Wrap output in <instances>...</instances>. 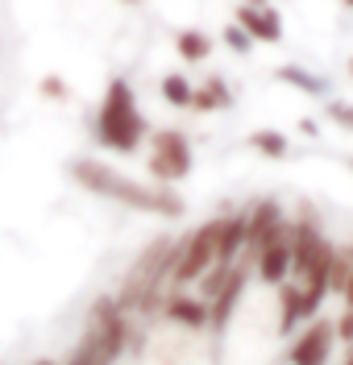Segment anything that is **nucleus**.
Here are the masks:
<instances>
[{"instance_id":"18","label":"nucleus","mask_w":353,"mask_h":365,"mask_svg":"<svg viewBox=\"0 0 353 365\" xmlns=\"http://www.w3.org/2000/svg\"><path fill=\"white\" fill-rule=\"evenodd\" d=\"M38 96L50 100V104H71V83L63 79V75H54V71H50V75L38 79Z\"/></svg>"},{"instance_id":"27","label":"nucleus","mask_w":353,"mask_h":365,"mask_svg":"<svg viewBox=\"0 0 353 365\" xmlns=\"http://www.w3.org/2000/svg\"><path fill=\"white\" fill-rule=\"evenodd\" d=\"M345 170H349V175H353V158H345Z\"/></svg>"},{"instance_id":"1","label":"nucleus","mask_w":353,"mask_h":365,"mask_svg":"<svg viewBox=\"0 0 353 365\" xmlns=\"http://www.w3.org/2000/svg\"><path fill=\"white\" fill-rule=\"evenodd\" d=\"M67 179L88 191L96 200H108V204H121L129 212H141V216H158V220H179L188 212V200L179 195V187H163V182H145L138 175H125L121 166L96 158V154H75L67 162Z\"/></svg>"},{"instance_id":"23","label":"nucleus","mask_w":353,"mask_h":365,"mask_svg":"<svg viewBox=\"0 0 353 365\" xmlns=\"http://www.w3.org/2000/svg\"><path fill=\"white\" fill-rule=\"evenodd\" d=\"M337 365H353V344H345V349H341V361Z\"/></svg>"},{"instance_id":"3","label":"nucleus","mask_w":353,"mask_h":365,"mask_svg":"<svg viewBox=\"0 0 353 365\" xmlns=\"http://www.w3.org/2000/svg\"><path fill=\"white\" fill-rule=\"evenodd\" d=\"M175 253H179V237H154L150 245L138 250V257L129 262V270L121 274V287L113 291V295H117V303L138 319V324L158 316L166 291H170Z\"/></svg>"},{"instance_id":"5","label":"nucleus","mask_w":353,"mask_h":365,"mask_svg":"<svg viewBox=\"0 0 353 365\" xmlns=\"http://www.w3.org/2000/svg\"><path fill=\"white\" fill-rule=\"evenodd\" d=\"M92 137L104 145V150H117V154H138L150 141V120L138 104V88L125 79V75H113L104 83V96L96 104L92 116Z\"/></svg>"},{"instance_id":"15","label":"nucleus","mask_w":353,"mask_h":365,"mask_svg":"<svg viewBox=\"0 0 353 365\" xmlns=\"http://www.w3.org/2000/svg\"><path fill=\"white\" fill-rule=\"evenodd\" d=\"M158 96L175 113H191V104H195V79H188L183 71H166L163 79H158Z\"/></svg>"},{"instance_id":"2","label":"nucleus","mask_w":353,"mask_h":365,"mask_svg":"<svg viewBox=\"0 0 353 365\" xmlns=\"http://www.w3.org/2000/svg\"><path fill=\"white\" fill-rule=\"evenodd\" d=\"M220 336L208 328H183L170 319H145L129 349V365H220Z\"/></svg>"},{"instance_id":"9","label":"nucleus","mask_w":353,"mask_h":365,"mask_svg":"<svg viewBox=\"0 0 353 365\" xmlns=\"http://www.w3.org/2000/svg\"><path fill=\"white\" fill-rule=\"evenodd\" d=\"M287 220H291V216H287V207H282L275 195H262L254 204H245V257L258 250L275 228L287 225Z\"/></svg>"},{"instance_id":"26","label":"nucleus","mask_w":353,"mask_h":365,"mask_svg":"<svg viewBox=\"0 0 353 365\" xmlns=\"http://www.w3.org/2000/svg\"><path fill=\"white\" fill-rule=\"evenodd\" d=\"M337 4H341V9H349V13H353V0H337Z\"/></svg>"},{"instance_id":"10","label":"nucleus","mask_w":353,"mask_h":365,"mask_svg":"<svg viewBox=\"0 0 353 365\" xmlns=\"http://www.w3.org/2000/svg\"><path fill=\"white\" fill-rule=\"evenodd\" d=\"M233 21L254 38V46H279L282 42V17L275 4H237Z\"/></svg>"},{"instance_id":"16","label":"nucleus","mask_w":353,"mask_h":365,"mask_svg":"<svg viewBox=\"0 0 353 365\" xmlns=\"http://www.w3.org/2000/svg\"><path fill=\"white\" fill-rule=\"evenodd\" d=\"M245 145H250L254 154H262V158H270V162H287L295 154L291 137L282 133V129H254V133L245 137Z\"/></svg>"},{"instance_id":"8","label":"nucleus","mask_w":353,"mask_h":365,"mask_svg":"<svg viewBox=\"0 0 353 365\" xmlns=\"http://www.w3.org/2000/svg\"><path fill=\"white\" fill-rule=\"evenodd\" d=\"M245 262H250V274H254L258 287H266V291L282 287V282L291 278V220L282 228H275Z\"/></svg>"},{"instance_id":"12","label":"nucleus","mask_w":353,"mask_h":365,"mask_svg":"<svg viewBox=\"0 0 353 365\" xmlns=\"http://www.w3.org/2000/svg\"><path fill=\"white\" fill-rule=\"evenodd\" d=\"M225 108H233V91H229V79H220V75H204L200 83H195V104H191V113H225Z\"/></svg>"},{"instance_id":"17","label":"nucleus","mask_w":353,"mask_h":365,"mask_svg":"<svg viewBox=\"0 0 353 365\" xmlns=\"http://www.w3.org/2000/svg\"><path fill=\"white\" fill-rule=\"evenodd\" d=\"M324 120L337 125V129H345V133H353V100L329 96V100H324Z\"/></svg>"},{"instance_id":"13","label":"nucleus","mask_w":353,"mask_h":365,"mask_svg":"<svg viewBox=\"0 0 353 365\" xmlns=\"http://www.w3.org/2000/svg\"><path fill=\"white\" fill-rule=\"evenodd\" d=\"M275 79L279 83H287V88L304 91V96H312V100H329V79L324 75H316V71L300 67V63H282V67H275Z\"/></svg>"},{"instance_id":"14","label":"nucleus","mask_w":353,"mask_h":365,"mask_svg":"<svg viewBox=\"0 0 353 365\" xmlns=\"http://www.w3.org/2000/svg\"><path fill=\"white\" fill-rule=\"evenodd\" d=\"M212 50H216V42H212V34H204L200 25H188V29H179V34H175V54H179L188 67L208 63Z\"/></svg>"},{"instance_id":"21","label":"nucleus","mask_w":353,"mask_h":365,"mask_svg":"<svg viewBox=\"0 0 353 365\" xmlns=\"http://www.w3.org/2000/svg\"><path fill=\"white\" fill-rule=\"evenodd\" d=\"M345 250H349V278H345V291H341V299L353 307V241H345Z\"/></svg>"},{"instance_id":"22","label":"nucleus","mask_w":353,"mask_h":365,"mask_svg":"<svg viewBox=\"0 0 353 365\" xmlns=\"http://www.w3.org/2000/svg\"><path fill=\"white\" fill-rule=\"evenodd\" d=\"M25 365H63V361H58V357H29Z\"/></svg>"},{"instance_id":"6","label":"nucleus","mask_w":353,"mask_h":365,"mask_svg":"<svg viewBox=\"0 0 353 365\" xmlns=\"http://www.w3.org/2000/svg\"><path fill=\"white\" fill-rule=\"evenodd\" d=\"M145 170H150V179L163 182V187H179L183 179H191V170H195V145H191V137L183 129H175V125L150 129Z\"/></svg>"},{"instance_id":"4","label":"nucleus","mask_w":353,"mask_h":365,"mask_svg":"<svg viewBox=\"0 0 353 365\" xmlns=\"http://www.w3.org/2000/svg\"><path fill=\"white\" fill-rule=\"evenodd\" d=\"M133 336H138V319L108 291L88 307L83 332H79V341H75V349L63 365H121L133 349Z\"/></svg>"},{"instance_id":"28","label":"nucleus","mask_w":353,"mask_h":365,"mask_svg":"<svg viewBox=\"0 0 353 365\" xmlns=\"http://www.w3.org/2000/svg\"><path fill=\"white\" fill-rule=\"evenodd\" d=\"M121 4H145V0H121Z\"/></svg>"},{"instance_id":"11","label":"nucleus","mask_w":353,"mask_h":365,"mask_svg":"<svg viewBox=\"0 0 353 365\" xmlns=\"http://www.w3.org/2000/svg\"><path fill=\"white\" fill-rule=\"evenodd\" d=\"M158 319L170 324H183V328H208V303L195 295V291H166Z\"/></svg>"},{"instance_id":"7","label":"nucleus","mask_w":353,"mask_h":365,"mask_svg":"<svg viewBox=\"0 0 353 365\" xmlns=\"http://www.w3.org/2000/svg\"><path fill=\"white\" fill-rule=\"evenodd\" d=\"M337 328H332V316H316L312 324H304L291 344L282 349V365H332V353H337Z\"/></svg>"},{"instance_id":"20","label":"nucleus","mask_w":353,"mask_h":365,"mask_svg":"<svg viewBox=\"0 0 353 365\" xmlns=\"http://www.w3.org/2000/svg\"><path fill=\"white\" fill-rule=\"evenodd\" d=\"M332 328H337V344H341V349H345V344H353V307H349V303L332 316Z\"/></svg>"},{"instance_id":"24","label":"nucleus","mask_w":353,"mask_h":365,"mask_svg":"<svg viewBox=\"0 0 353 365\" xmlns=\"http://www.w3.org/2000/svg\"><path fill=\"white\" fill-rule=\"evenodd\" d=\"M345 75H349V79H353V54H349V58H345Z\"/></svg>"},{"instance_id":"19","label":"nucleus","mask_w":353,"mask_h":365,"mask_svg":"<svg viewBox=\"0 0 353 365\" xmlns=\"http://www.w3.org/2000/svg\"><path fill=\"white\" fill-rule=\"evenodd\" d=\"M220 38H225V46H229L233 54H250V50H254V38H250V34H245L237 21L225 25V34H220Z\"/></svg>"},{"instance_id":"29","label":"nucleus","mask_w":353,"mask_h":365,"mask_svg":"<svg viewBox=\"0 0 353 365\" xmlns=\"http://www.w3.org/2000/svg\"><path fill=\"white\" fill-rule=\"evenodd\" d=\"M0 365H4V361H0Z\"/></svg>"},{"instance_id":"25","label":"nucleus","mask_w":353,"mask_h":365,"mask_svg":"<svg viewBox=\"0 0 353 365\" xmlns=\"http://www.w3.org/2000/svg\"><path fill=\"white\" fill-rule=\"evenodd\" d=\"M241 4H275V0H241Z\"/></svg>"}]
</instances>
